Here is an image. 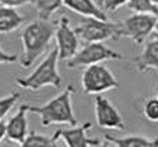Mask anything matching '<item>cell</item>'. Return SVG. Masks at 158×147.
<instances>
[{
    "label": "cell",
    "mask_w": 158,
    "mask_h": 147,
    "mask_svg": "<svg viewBox=\"0 0 158 147\" xmlns=\"http://www.w3.org/2000/svg\"><path fill=\"white\" fill-rule=\"evenodd\" d=\"M57 24L51 23L49 20L38 18V20L25 25L21 32V44L24 55L21 57V67H30L38 56H41L51 44L55 36Z\"/></svg>",
    "instance_id": "cell-1"
},
{
    "label": "cell",
    "mask_w": 158,
    "mask_h": 147,
    "mask_svg": "<svg viewBox=\"0 0 158 147\" xmlns=\"http://www.w3.org/2000/svg\"><path fill=\"white\" fill-rule=\"evenodd\" d=\"M74 93L73 86H69L64 91L59 95L53 97L49 102L39 107L34 105H27L28 112L36 114L41 116V125L42 126H51V125H70L76 126L78 123L77 118L73 111L72 105V95Z\"/></svg>",
    "instance_id": "cell-2"
},
{
    "label": "cell",
    "mask_w": 158,
    "mask_h": 147,
    "mask_svg": "<svg viewBox=\"0 0 158 147\" xmlns=\"http://www.w3.org/2000/svg\"><path fill=\"white\" fill-rule=\"evenodd\" d=\"M57 60H59V52L55 46L46 56L42 59V62L35 67L30 76L24 78H17L15 84L20 88L30 91H38L46 86L53 87H62V77L57 70Z\"/></svg>",
    "instance_id": "cell-3"
},
{
    "label": "cell",
    "mask_w": 158,
    "mask_h": 147,
    "mask_svg": "<svg viewBox=\"0 0 158 147\" xmlns=\"http://www.w3.org/2000/svg\"><path fill=\"white\" fill-rule=\"evenodd\" d=\"M76 34L85 44L89 42H104L108 39L119 38V25L118 23H110L108 20H99L95 17H84L80 24L74 28Z\"/></svg>",
    "instance_id": "cell-4"
},
{
    "label": "cell",
    "mask_w": 158,
    "mask_h": 147,
    "mask_svg": "<svg viewBox=\"0 0 158 147\" xmlns=\"http://www.w3.org/2000/svg\"><path fill=\"white\" fill-rule=\"evenodd\" d=\"M123 55L110 49L102 42H89L84 48L77 51V53L70 57L67 62L69 69H78V67H87L95 63H102L105 60H122Z\"/></svg>",
    "instance_id": "cell-5"
},
{
    "label": "cell",
    "mask_w": 158,
    "mask_h": 147,
    "mask_svg": "<svg viewBox=\"0 0 158 147\" xmlns=\"http://www.w3.org/2000/svg\"><path fill=\"white\" fill-rule=\"evenodd\" d=\"M81 86L85 94H102L108 90L118 88L119 81L102 62L85 67L81 77Z\"/></svg>",
    "instance_id": "cell-6"
},
{
    "label": "cell",
    "mask_w": 158,
    "mask_h": 147,
    "mask_svg": "<svg viewBox=\"0 0 158 147\" xmlns=\"http://www.w3.org/2000/svg\"><path fill=\"white\" fill-rule=\"evenodd\" d=\"M157 20L158 17L154 14L134 13L126 20L118 23V25H119V38L126 36V38L133 39L137 45H141V44H144L147 36L152 32Z\"/></svg>",
    "instance_id": "cell-7"
},
{
    "label": "cell",
    "mask_w": 158,
    "mask_h": 147,
    "mask_svg": "<svg viewBox=\"0 0 158 147\" xmlns=\"http://www.w3.org/2000/svg\"><path fill=\"white\" fill-rule=\"evenodd\" d=\"M55 39H56V48L60 60H69L77 53L80 38L76 34L74 28L70 27V21L66 15H62L57 23Z\"/></svg>",
    "instance_id": "cell-8"
},
{
    "label": "cell",
    "mask_w": 158,
    "mask_h": 147,
    "mask_svg": "<svg viewBox=\"0 0 158 147\" xmlns=\"http://www.w3.org/2000/svg\"><path fill=\"white\" fill-rule=\"evenodd\" d=\"M95 118L99 128L104 129L125 130L126 123L118 108L115 107L106 97L97 94L95 97Z\"/></svg>",
    "instance_id": "cell-9"
},
{
    "label": "cell",
    "mask_w": 158,
    "mask_h": 147,
    "mask_svg": "<svg viewBox=\"0 0 158 147\" xmlns=\"http://www.w3.org/2000/svg\"><path fill=\"white\" fill-rule=\"evenodd\" d=\"M93 128L91 122H85L80 126H72V129H57L53 135L55 140L62 139L69 147H91V146H101L102 141L99 139H93L87 136V130Z\"/></svg>",
    "instance_id": "cell-10"
},
{
    "label": "cell",
    "mask_w": 158,
    "mask_h": 147,
    "mask_svg": "<svg viewBox=\"0 0 158 147\" xmlns=\"http://www.w3.org/2000/svg\"><path fill=\"white\" fill-rule=\"evenodd\" d=\"M28 104L20 105L17 114L13 115L6 122V137L11 141L21 144L28 135V122H27V114H28Z\"/></svg>",
    "instance_id": "cell-11"
},
{
    "label": "cell",
    "mask_w": 158,
    "mask_h": 147,
    "mask_svg": "<svg viewBox=\"0 0 158 147\" xmlns=\"http://www.w3.org/2000/svg\"><path fill=\"white\" fill-rule=\"evenodd\" d=\"M63 6L69 10L83 15V17H95L99 20H108V15L94 0H64Z\"/></svg>",
    "instance_id": "cell-12"
},
{
    "label": "cell",
    "mask_w": 158,
    "mask_h": 147,
    "mask_svg": "<svg viewBox=\"0 0 158 147\" xmlns=\"http://www.w3.org/2000/svg\"><path fill=\"white\" fill-rule=\"evenodd\" d=\"M25 17L21 15L17 7L0 4V34H9L24 24Z\"/></svg>",
    "instance_id": "cell-13"
},
{
    "label": "cell",
    "mask_w": 158,
    "mask_h": 147,
    "mask_svg": "<svg viewBox=\"0 0 158 147\" xmlns=\"http://www.w3.org/2000/svg\"><path fill=\"white\" fill-rule=\"evenodd\" d=\"M134 65L141 73L150 69H158V38L147 42L143 52L134 59Z\"/></svg>",
    "instance_id": "cell-14"
},
{
    "label": "cell",
    "mask_w": 158,
    "mask_h": 147,
    "mask_svg": "<svg viewBox=\"0 0 158 147\" xmlns=\"http://www.w3.org/2000/svg\"><path fill=\"white\" fill-rule=\"evenodd\" d=\"M106 144L118 147H158V139H148L146 136L133 135L127 137H115L110 135H105Z\"/></svg>",
    "instance_id": "cell-15"
},
{
    "label": "cell",
    "mask_w": 158,
    "mask_h": 147,
    "mask_svg": "<svg viewBox=\"0 0 158 147\" xmlns=\"http://www.w3.org/2000/svg\"><path fill=\"white\" fill-rule=\"evenodd\" d=\"M63 2L64 0H35L34 4H35L38 17L44 18V20H49L51 15L63 6Z\"/></svg>",
    "instance_id": "cell-16"
},
{
    "label": "cell",
    "mask_w": 158,
    "mask_h": 147,
    "mask_svg": "<svg viewBox=\"0 0 158 147\" xmlns=\"http://www.w3.org/2000/svg\"><path fill=\"white\" fill-rule=\"evenodd\" d=\"M21 147H55L57 146L56 140L48 136H44L38 132H31L27 135V137L24 139V141L20 144Z\"/></svg>",
    "instance_id": "cell-17"
},
{
    "label": "cell",
    "mask_w": 158,
    "mask_h": 147,
    "mask_svg": "<svg viewBox=\"0 0 158 147\" xmlns=\"http://www.w3.org/2000/svg\"><path fill=\"white\" fill-rule=\"evenodd\" d=\"M126 6L133 13H147L158 17V4L152 3V0H129Z\"/></svg>",
    "instance_id": "cell-18"
},
{
    "label": "cell",
    "mask_w": 158,
    "mask_h": 147,
    "mask_svg": "<svg viewBox=\"0 0 158 147\" xmlns=\"http://www.w3.org/2000/svg\"><path fill=\"white\" fill-rule=\"evenodd\" d=\"M21 98V93L20 91H14V93L9 94L7 97L0 98V120L4 119L6 115L11 111V108L15 105V102Z\"/></svg>",
    "instance_id": "cell-19"
},
{
    "label": "cell",
    "mask_w": 158,
    "mask_h": 147,
    "mask_svg": "<svg viewBox=\"0 0 158 147\" xmlns=\"http://www.w3.org/2000/svg\"><path fill=\"white\" fill-rule=\"evenodd\" d=\"M143 115L150 122H158V98L151 97L146 99L143 107Z\"/></svg>",
    "instance_id": "cell-20"
},
{
    "label": "cell",
    "mask_w": 158,
    "mask_h": 147,
    "mask_svg": "<svg viewBox=\"0 0 158 147\" xmlns=\"http://www.w3.org/2000/svg\"><path fill=\"white\" fill-rule=\"evenodd\" d=\"M129 0H102V6H104L105 13H115L118 9L127 4Z\"/></svg>",
    "instance_id": "cell-21"
},
{
    "label": "cell",
    "mask_w": 158,
    "mask_h": 147,
    "mask_svg": "<svg viewBox=\"0 0 158 147\" xmlns=\"http://www.w3.org/2000/svg\"><path fill=\"white\" fill-rule=\"evenodd\" d=\"M18 62V56L15 53H7L0 48V65H7V63Z\"/></svg>",
    "instance_id": "cell-22"
},
{
    "label": "cell",
    "mask_w": 158,
    "mask_h": 147,
    "mask_svg": "<svg viewBox=\"0 0 158 147\" xmlns=\"http://www.w3.org/2000/svg\"><path fill=\"white\" fill-rule=\"evenodd\" d=\"M35 0H0V4L4 6H10V7H21L24 4H31Z\"/></svg>",
    "instance_id": "cell-23"
},
{
    "label": "cell",
    "mask_w": 158,
    "mask_h": 147,
    "mask_svg": "<svg viewBox=\"0 0 158 147\" xmlns=\"http://www.w3.org/2000/svg\"><path fill=\"white\" fill-rule=\"evenodd\" d=\"M6 137V122L3 119L0 120V141Z\"/></svg>",
    "instance_id": "cell-24"
},
{
    "label": "cell",
    "mask_w": 158,
    "mask_h": 147,
    "mask_svg": "<svg viewBox=\"0 0 158 147\" xmlns=\"http://www.w3.org/2000/svg\"><path fill=\"white\" fill-rule=\"evenodd\" d=\"M152 32H154L155 38H158V20H157V23H155V25H154V30H152Z\"/></svg>",
    "instance_id": "cell-25"
},
{
    "label": "cell",
    "mask_w": 158,
    "mask_h": 147,
    "mask_svg": "<svg viewBox=\"0 0 158 147\" xmlns=\"http://www.w3.org/2000/svg\"><path fill=\"white\" fill-rule=\"evenodd\" d=\"M157 73H158V69H157ZM155 97L158 98V84H157V87H155Z\"/></svg>",
    "instance_id": "cell-26"
},
{
    "label": "cell",
    "mask_w": 158,
    "mask_h": 147,
    "mask_svg": "<svg viewBox=\"0 0 158 147\" xmlns=\"http://www.w3.org/2000/svg\"><path fill=\"white\" fill-rule=\"evenodd\" d=\"M152 3H155V4H158V0H152Z\"/></svg>",
    "instance_id": "cell-27"
}]
</instances>
